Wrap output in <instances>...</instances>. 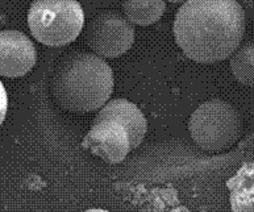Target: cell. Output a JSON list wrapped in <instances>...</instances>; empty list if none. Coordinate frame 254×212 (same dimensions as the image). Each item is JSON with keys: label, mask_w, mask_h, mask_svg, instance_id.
<instances>
[{"label": "cell", "mask_w": 254, "mask_h": 212, "mask_svg": "<svg viewBox=\"0 0 254 212\" xmlns=\"http://www.w3.org/2000/svg\"><path fill=\"white\" fill-rule=\"evenodd\" d=\"M27 19L38 42L58 48L75 41L84 25V12L78 0H33Z\"/></svg>", "instance_id": "3"}, {"label": "cell", "mask_w": 254, "mask_h": 212, "mask_svg": "<svg viewBox=\"0 0 254 212\" xmlns=\"http://www.w3.org/2000/svg\"><path fill=\"white\" fill-rule=\"evenodd\" d=\"M114 71L103 57L72 52L58 61L50 75L53 100L64 111L88 114L100 110L114 92Z\"/></svg>", "instance_id": "2"}, {"label": "cell", "mask_w": 254, "mask_h": 212, "mask_svg": "<svg viewBox=\"0 0 254 212\" xmlns=\"http://www.w3.org/2000/svg\"><path fill=\"white\" fill-rule=\"evenodd\" d=\"M80 145L111 165L123 162L133 149L128 129L112 120L92 121Z\"/></svg>", "instance_id": "6"}, {"label": "cell", "mask_w": 254, "mask_h": 212, "mask_svg": "<svg viewBox=\"0 0 254 212\" xmlns=\"http://www.w3.org/2000/svg\"><path fill=\"white\" fill-rule=\"evenodd\" d=\"M170 3H183L185 0H169Z\"/></svg>", "instance_id": "12"}, {"label": "cell", "mask_w": 254, "mask_h": 212, "mask_svg": "<svg viewBox=\"0 0 254 212\" xmlns=\"http://www.w3.org/2000/svg\"><path fill=\"white\" fill-rule=\"evenodd\" d=\"M37 61L34 44L27 34L15 29L0 33V74L7 78H20L31 71Z\"/></svg>", "instance_id": "7"}, {"label": "cell", "mask_w": 254, "mask_h": 212, "mask_svg": "<svg viewBox=\"0 0 254 212\" xmlns=\"http://www.w3.org/2000/svg\"><path fill=\"white\" fill-rule=\"evenodd\" d=\"M112 120L118 121L128 129L132 148L136 149L144 141L146 131H148V121L145 119L142 111L127 99H112L107 102L99 110L94 121Z\"/></svg>", "instance_id": "8"}, {"label": "cell", "mask_w": 254, "mask_h": 212, "mask_svg": "<svg viewBox=\"0 0 254 212\" xmlns=\"http://www.w3.org/2000/svg\"><path fill=\"white\" fill-rule=\"evenodd\" d=\"M231 70L240 83L254 87V41L244 44L232 54Z\"/></svg>", "instance_id": "11"}, {"label": "cell", "mask_w": 254, "mask_h": 212, "mask_svg": "<svg viewBox=\"0 0 254 212\" xmlns=\"http://www.w3.org/2000/svg\"><path fill=\"white\" fill-rule=\"evenodd\" d=\"M189 129L199 148L217 153L229 149L240 140L243 119L231 103L223 99H211L193 111Z\"/></svg>", "instance_id": "4"}, {"label": "cell", "mask_w": 254, "mask_h": 212, "mask_svg": "<svg viewBox=\"0 0 254 212\" xmlns=\"http://www.w3.org/2000/svg\"><path fill=\"white\" fill-rule=\"evenodd\" d=\"M122 7L127 19L141 27L157 23L166 11L165 0H123Z\"/></svg>", "instance_id": "10"}, {"label": "cell", "mask_w": 254, "mask_h": 212, "mask_svg": "<svg viewBox=\"0 0 254 212\" xmlns=\"http://www.w3.org/2000/svg\"><path fill=\"white\" fill-rule=\"evenodd\" d=\"M175 41L190 60L216 64L235 53L245 33L237 0H186L175 16Z\"/></svg>", "instance_id": "1"}, {"label": "cell", "mask_w": 254, "mask_h": 212, "mask_svg": "<svg viewBox=\"0 0 254 212\" xmlns=\"http://www.w3.org/2000/svg\"><path fill=\"white\" fill-rule=\"evenodd\" d=\"M132 21L115 11H103L92 17L84 32L86 45L103 58H118L134 42Z\"/></svg>", "instance_id": "5"}, {"label": "cell", "mask_w": 254, "mask_h": 212, "mask_svg": "<svg viewBox=\"0 0 254 212\" xmlns=\"http://www.w3.org/2000/svg\"><path fill=\"white\" fill-rule=\"evenodd\" d=\"M233 212H254V162L244 163L227 181Z\"/></svg>", "instance_id": "9"}]
</instances>
